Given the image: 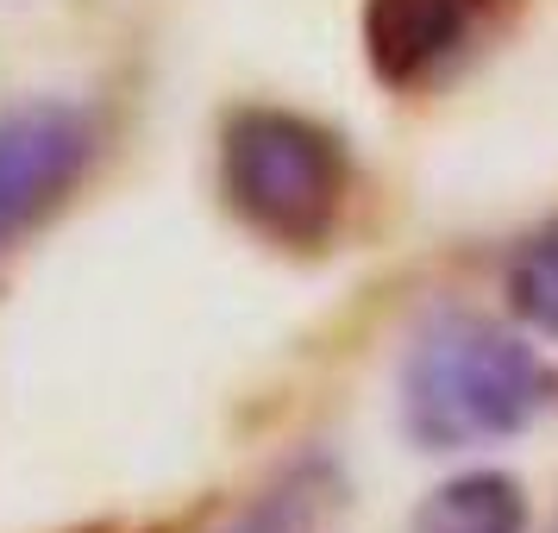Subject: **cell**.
Wrapping results in <instances>:
<instances>
[{"instance_id":"cell-1","label":"cell","mask_w":558,"mask_h":533,"mask_svg":"<svg viewBox=\"0 0 558 533\" xmlns=\"http://www.w3.org/2000/svg\"><path fill=\"white\" fill-rule=\"evenodd\" d=\"M553 371L514 327L489 314H433L402 352V427L421 452H477L502 446L553 402Z\"/></svg>"},{"instance_id":"cell-2","label":"cell","mask_w":558,"mask_h":533,"mask_svg":"<svg viewBox=\"0 0 558 533\" xmlns=\"http://www.w3.org/2000/svg\"><path fill=\"white\" fill-rule=\"evenodd\" d=\"M227 207L282 252L327 245L345 220L352 163L320 120L289 107H239L220 132Z\"/></svg>"},{"instance_id":"cell-3","label":"cell","mask_w":558,"mask_h":533,"mask_svg":"<svg viewBox=\"0 0 558 533\" xmlns=\"http://www.w3.org/2000/svg\"><path fill=\"white\" fill-rule=\"evenodd\" d=\"M95 163V120L76 101L32 95L0 107V257L20 252Z\"/></svg>"},{"instance_id":"cell-4","label":"cell","mask_w":558,"mask_h":533,"mask_svg":"<svg viewBox=\"0 0 558 533\" xmlns=\"http://www.w3.org/2000/svg\"><path fill=\"white\" fill-rule=\"evenodd\" d=\"M508 13L514 0H364L371 76L396 95H421L452 76L483 38H496Z\"/></svg>"},{"instance_id":"cell-5","label":"cell","mask_w":558,"mask_h":533,"mask_svg":"<svg viewBox=\"0 0 558 533\" xmlns=\"http://www.w3.org/2000/svg\"><path fill=\"white\" fill-rule=\"evenodd\" d=\"M533 508L521 477L508 471H458V477L433 483L408 533H527Z\"/></svg>"},{"instance_id":"cell-6","label":"cell","mask_w":558,"mask_h":533,"mask_svg":"<svg viewBox=\"0 0 558 533\" xmlns=\"http://www.w3.org/2000/svg\"><path fill=\"white\" fill-rule=\"evenodd\" d=\"M502 289H508V307H514L521 327L558 339V220H546L539 232H527L514 245Z\"/></svg>"},{"instance_id":"cell-7","label":"cell","mask_w":558,"mask_h":533,"mask_svg":"<svg viewBox=\"0 0 558 533\" xmlns=\"http://www.w3.org/2000/svg\"><path fill=\"white\" fill-rule=\"evenodd\" d=\"M546 533H558V514H553V521H546Z\"/></svg>"}]
</instances>
